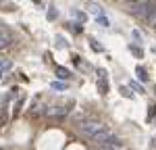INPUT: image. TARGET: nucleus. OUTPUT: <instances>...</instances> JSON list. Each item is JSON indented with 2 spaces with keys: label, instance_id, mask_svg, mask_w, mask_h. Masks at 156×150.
<instances>
[{
  "label": "nucleus",
  "instance_id": "obj_1",
  "mask_svg": "<svg viewBox=\"0 0 156 150\" xmlns=\"http://www.w3.org/2000/svg\"><path fill=\"white\" fill-rule=\"evenodd\" d=\"M102 127H104L102 123H96V121H87V123H81V131H83V136H87L90 140H92V138L96 136V134L100 131V129H102Z\"/></svg>",
  "mask_w": 156,
  "mask_h": 150
},
{
  "label": "nucleus",
  "instance_id": "obj_2",
  "mask_svg": "<svg viewBox=\"0 0 156 150\" xmlns=\"http://www.w3.org/2000/svg\"><path fill=\"white\" fill-rule=\"evenodd\" d=\"M144 19L152 25V27H156V4H154V2H148V9H146Z\"/></svg>",
  "mask_w": 156,
  "mask_h": 150
},
{
  "label": "nucleus",
  "instance_id": "obj_3",
  "mask_svg": "<svg viewBox=\"0 0 156 150\" xmlns=\"http://www.w3.org/2000/svg\"><path fill=\"white\" fill-rule=\"evenodd\" d=\"M146 9H148V2H133L129 11H131L135 17H144V15H146Z\"/></svg>",
  "mask_w": 156,
  "mask_h": 150
},
{
  "label": "nucleus",
  "instance_id": "obj_4",
  "mask_svg": "<svg viewBox=\"0 0 156 150\" xmlns=\"http://www.w3.org/2000/svg\"><path fill=\"white\" fill-rule=\"evenodd\" d=\"M9 44H11V36H9V31H6V29L0 25V50L6 48Z\"/></svg>",
  "mask_w": 156,
  "mask_h": 150
},
{
  "label": "nucleus",
  "instance_id": "obj_5",
  "mask_svg": "<svg viewBox=\"0 0 156 150\" xmlns=\"http://www.w3.org/2000/svg\"><path fill=\"white\" fill-rule=\"evenodd\" d=\"M56 75H58L60 79H71V71L65 69V67H56Z\"/></svg>",
  "mask_w": 156,
  "mask_h": 150
},
{
  "label": "nucleus",
  "instance_id": "obj_6",
  "mask_svg": "<svg viewBox=\"0 0 156 150\" xmlns=\"http://www.w3.org/2000/svg\"><path fill=\"white\" fill-rule=\"evenodd\" d=\"M96 23L98 25H102V27H110V21H108L104 15H100V17H96Z\"/></svg>",
  "mask_w": 156,
  "mask_h": 150
},
{
  "label": "nucleus",
  "instance_id": "obj_7",
  "mask_svg": "<svg viewBox=\"0 0 156 150\" xmlns=\"http://www.w3.org/2000/svg\"><path fill=\"white\" fill-rule=\"evenodd\" d=\"M11 67H12V62H11V61H0V75L4 73V71H9Z\"/></svg>",
  "mask_w": 156,
  "mask_h": 150
},
{
  "label": "nucleus",
  "instance_id": "obj_8",
  "mask_svg": "<svg viewBox=\"0 0 156 150\" xmlns=\"http://www.w3.org/2000/svg\"><path fill=\"white\" fill-rule=\"evenodd\" d=\"M135 73H137V77H140L142 81H146V79H148V73H146L144 67H137V69H135Z\"/></svg>",
  "mask_w": 156,
  "mask_h": 150
},
{
  "label": "nucleus",
  "instance_id": "obj_9",
  "mask_svg": "<svg viewBox=\"0 0 156 150\" xmlns=\"http://www.w3.org/2000/svg\"><path fill=\"white\" fill-rule=\"evenodd\" d=\"M129 50H131L137 59H142V56H144V52H142V48H140V46H133V44H131V46H129Z\"/></svg>",
  "mask_w": 156,
  "mask_h": 150
},
{
  "label": "nucleus",
  "instance_id": "obj_10",
  "mask_svg": "<svg viewBox=\"0 0 156 150\" xmlns=\"http://www.w3.org/2000/svg\"><path fill=\"white\" fill-rule=\"evenodd\" d=\"M56 17H58V11H56L54 6H50V11H48V19H52V21H54Z\"/></svg>",
  "mask_w": 156,
  "mask_h": 150
},
{
  "label": "nucleus",
  "instance_id": "obj_11",
  "mask_svg": "<svg viewBox=\"0 0 156 150\" xmlns=\"http://www.w3.org/2000/svg\"><path fill=\"white\" fill-rule=\"evenodd\" d=\"M129 88H133V90H135V92H140V94H144V88L140 86L137 81H131V84H129Z\"/></svg>",
  "mask_w": 156,
  "mask_h": 150
},
{
  "label": "nucleus",
  "instance_id": "obj_12",
  "mask_svg": "<svg viewBox=\"0 0 156 150\" xmlns=\"http://www.w3.org/2000/svg\"><path fill=\"white\" fill-rule=\"evenodd\" d=\"M121 94H123L125 98H133V94L129 92V88H127V86H123V88H121Z\"/></svg>",
  "mask_w": 156,
  "mask_h": 150
},
{
  "label": "nucleus",
  "instance_id": "obj_13",
  "mask_svg": "<svg viewBox=\"0 0 156 150\" xmlns=\"http://www.w3.org/2000/svg\"><path fill=\"white\" fill-rule=\"evenodd\" d=\"M52 88H54V90H65V84H58V81H54V84H52Z\"/></svg>",
  "mask_w": 156,
  "mask_h": 150
},
{
  "label": "nucleus",
  "instance_id": "obj_14",
  "mask_svg": "<svg viewBox=\"0 0 156 150\" xmlns=\"http://www.w3.org/2000/svg\"><path fill=\"white\" fill-rule=\"evenodd\" d=\"M75 15H77V17H79V19H81V21H85V15L81 11H75Z\"/></svg>",
  "mask_w": 156,
  "mask_h": 150
},
{
  "label": "nucleus",
  "instance_id": "obj_15",
  "mask_svg": "<svg viewBox=\"0 0 156 150\" xmlns=\"http://www.w3.org/2000/svg\"><path fill=\"white\" fill-rule=\"evenodd\" d=\"M156 106H150V112H148V115H150V117H156V111H154Z\"/></svg>",
  "mask_w": 156,
  "mask_h": 150
}]
</instances>
